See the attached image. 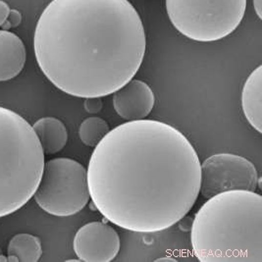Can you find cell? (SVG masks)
Returning <instances> with one entry per match:
<instances>
[{
	"mask_svg": "<svg viewBox=\"0 0 262 262\" xmlns=\"http://www.w3.org/2000/svg\"><path fill=\"white\" fill-rule=\"evenodd\" d=\"M86 176L91 200L105 219L132 232L157 233L191 211L201 190V161L182 132L136 120L96 145Z\"/></svg>",
	"mask_w": 262,
	"mask_h": 262,
	"instance_id": "1",
	"label": "cell"
},
{
	"mask_svg": "<svg viewBox=\"0 0 262 262\" xmlns=\"http://www.w3.org/2000/svg\"><path fill=\"white\" fill-rule=\"evenodd\" d=\"M37 64L69 96H110L141 68L143 21L128 0H52L37 20Z\"/></svg>",
	"mask_w": 262,
	"mask_h": 262,
	"instance_id": "2",
	"label": "cell"
},
{
	"mask_svg": "<svg viewBox=\"0 0 262 262\" xmlns=\"http://www.w3.org/2000/svg\"><path fill=\"white\" fill-rule=\"evenodd\" d=\"M191 243L201 262H261V195L229 191L207 199L194 216Z\"/></svg>",
	"mask_w": 262,
	"mask_h": 262,
	"instance_id": "3",
	"label": "cell"
},
{
	"mask_svg": "<svg viewBox=\"0 0 262 262\" xmlns=\"http://www.w3.org/2000/svg\"><path fill=\"white\" fill-rule=\"evenodd\" d=\"M45 163L33 127L0 106V217L16 212L34 196Z\"/></svg>",
	"mask_w": 262,
	"mask_h": 262,
	"instance_id": "4",
	"label": "cell"
},
{
	"mask_svg": "<svg viewBox=\"0 0 262 262\" xmlns=\"http://www.w3.org/2000/svg\"><path fill=\"white\" fill-rule=\"evenodd\" d=\"M171 23L191 40L211 42L231 35L246 12L247 0H165Z\"/></svg>",
	"mask_w": 262,
	"mask_h": 262,
	"instance_id": "5",
	"label": "cell"
},
{
	"mask_svg": "<svg viewBox=\"0 0 262 262\" xmlns=\"http://www.w3.org/2000/svg\"><path fill=\"white\" fill-rule=\"evenodd\" d=\"M34 198L48 214L68 217L79 213L91 199L86 169L71 158L49 160L45 163Z\"/></svg>",
	"mask_w": 262,
	"mask_h": 262,
	"instance_id": "6",
	"label": "cell"
},
{
	"mask_svg": "<svg viewBox=\"0 0 262 262\" xmlns=\"http://www.w3.org/2000/svg\"><path fill=\"white\" fill-rule=\"evenodd\" d=\"M259 181L254 164L239 155L217 154L201 163L200 192L205 199L225 191H254Z\"/></svg>",
	"mask_w": 262,
	"mask_h": 262,
	"instance_id": "7",
	"label": "cell"
},
{
	"mask_svg": "<svg viewBox=\"0 0 262 262\" xmlns=\"http://www.w3.org/2000/svg\"><path fill=\"white\" fill-rule=\"evenodd\" d=\"M120 238L113 227L90 222L81 227L73 241V249L82 261L110 262L119 253Z\"/></svg>",
	"mask_w": 262,
	"mask_h": 262,
	"instance_id": "8",
	"label": "cell"
},
{
	"mask_svg": "<svg viewBox=\"0 0 262 262\" xmlns=\"http://www.w3.org/2000/svg\"><path fill=\"white\" fill-rule=\"evenodd\" d=\"M112 95L113 107L123 119H145L155 107V94L143 81L131 80Z\"/></svg>",
	"mask_w": 262,
	"mask_h": 262,
	"instance_id": "9",
	"label": "cell"
},
{
	"mask_svg": "<svg viewBox=\"0 0 262 262\" xmlns=\"http://www.w3.org/2000/svg\"><path fill=\"white\" fill-rule=\"evenodd\" d=\"M26 59L22 39L7 30H0V82L17 77L24 69Z\"/></svg>",
	"mask_w": 262,
	"mask_h": 262,
	"instance_id": "10",
	"label": "cell"
},
{
	"mask_svg": "<svg viewBox=\"0 0 262 262\" xmlns=\"http://www.w3.org/2000/svg\"><path fill=\"white\" fill-rule=\"evenodd\" d=\"M242 107L250 126L262 132V66L251 72L242 92Z\"/></svg>",
	"mask_w": 262,
	"mask_h": 262,
	"instance_id": "11",
	"label": "cell"
},
{
	"mask_svg": "<svg viewBox=\"0 0 262 262\" xmlns=\"http://www.w3.org/2000/svg\"><path fill=\"white\" fill-rule=\"evenodd\" d=\"M45 155H55L68 142V131L64 123L55 117L37 120L33 126Z\"/></svg>",
	"mask_w": 262,
	"mask_h": 262,
	"instance_id": "12",
	"label": "cell"
},
{
	"mask_svg": "<svg viewBox=\"0 0 262 262\" xmlns=\"http://www.w3.org/2000/svg\"><path fill=\"white\" fill-rule=\"evenodd\" d=\"M8 255H15L19 261H38L42 255L40 239L31 234L15 235L7 248Z\"/></svg>",
	"mask_w": 262,
	"mask_h": 262,
	"instance_id": "13",
	"label": "cell"
},
{
	"mask_svg": "<svg viewBox=\"0 0 262 262\" xmlns=\"http://www.w3.org/2000/svg\"><path fill=\"white\" fill-rule=\"evenodd\" d=\"M110 131L106 121L99 117H90L83 120L79 128L81 142L90 147H96Z\"/></svg>",
	"mask_w": 262,
	"mask_h": 262,
	"instance_id": "14",
	"label": "cell"
},
{
	"mask_svg": "<svg viewBox=\"0 0 262 262\" xmlns=\"http://www.w3.org/2000/svg\"><path fill=\"white\" fill-rule=\"evenodd\" d=\"M83 107L89 113H98L102 109L101 97H89L84 98Z\"/></svg>",
	"mask_w": 262,
	"mask_h": 262,
	"instance_id": "15",
	"label": "cell"
},
{
	"mask_svg": "<svg viewBox=\"0 0 262 262\" xmlns=\"http://www.w3.org/2000/svg\"><path fill=\"white\" fill-rule=\"evenodd\" d=\"M21 19H22V16H21L20 12L16 11V10H10L8 18H7L6 22L4 23L2 27L4 28V30L10 29V28H15L21 23Z\"/></svg>",
	"mask_w": 262,
	"mask_h": 262,
	"instance_id": "16",
	"label": "cell"
},
{
	"mask_svg": "<svg viewBox=\"0 0 262 262\" xmlns=\"http://www.w3.org/2000/svg\"><path fill=\"white\" fill-rule=\"evenodd\" d=\"M10 10L11 9H10L9 5L6 2L0 0V27H2L6 22Z\"/></svg>",
	"mask_w": 262,
	"mask_h": 262,
	"instance_id": "17",
	"label": "cell"
},
{
	"mask_svg": "<svg viewBox=\"0 0 262 262\" xmlns=\"http://www.w3.org/2000/svg\"><path fill=\"white\" fill-rule=\"evenodd\" d=\"M253 6L258 18L262 19V0H253Z\"/></svg>",
	"mask_w": 262,
	"mask_h": 262,
	"instance_id": "18",
	"label": "cell"
},
{
	"mask_svg": "<svg viewBox=\"0 0 262 262\" xmlns=\"http://www.w3.org/2000/svg\"><path fill=\"white\" fill-rule=\"evenodd\" d=\"M8 261L10 262H18L19 261V259H18V257L17 256H15V255H8Z\"/></svg>",
	"mask_w": 262,
	"mask_h": 262,
	"instance_id": "19",
	"label": "cell"
},
{
	"mask_svg": "<svg viewBox=\"0 0 262 262\" xmlns=\"http://www.w3.org/2000/svg\"><path fill=\"white\" fill-rule=\"evenodd\" d=\"M0 261H8V258L5 257L4 255H1V254H0Z\"/></svg>",
	"mask_w": 262,
	"mask_h": 262,
	"instance_id": "20",
	"label": "cell"
}]
</instances>
